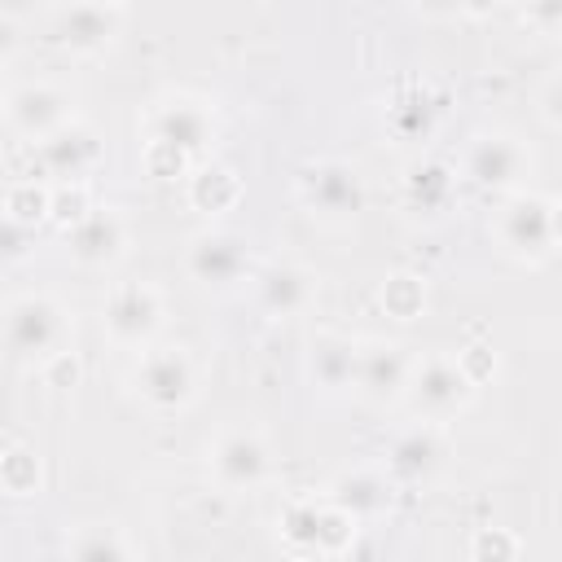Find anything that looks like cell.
<instances>
[{"label":"cell","mask_w":562,"mask_h":562,"mask_svg":"<svg viewBox=\"0 0 562 562\" xmlns=\"http://www.w3.org/2000/svg\"><path fill=\"white\" fill-rule=\"evenodd\" d=\"M70 338V321L66 307L48 294H18L4 312V347L13 360L26 364H48L66 351Z\"/></svg>","instance_id":"6da1fadb"},{"label":"cell","mask_w":562,"mask_h":562,"mask_svg":"<svg viewBox=\"0 0 562 562\" xmlns=\"http://www.w3.org/2000/svg\"><path fill=\"white\" fill-rule=\"evenodd\" d=\"M132 391L158 408V413H176L198 395V373L193 360L180 347H145L132 373Z\"/></svg>","instance_id":"7a4b0ae2"},{"label":"cell","mask_w":562,"mask_h":562,"mask_svg":"<svg viewBox=\"0 0 562 562\" xmlns=\"http://www.w3.org/2000/svg\"><path fill=\"white\" fill-rule=\"evenodd\" d=\"M470 395H474V378H470L465 364L452 360V356H426V360H417L413 373H408V404H413V413L426 417V422L452 417L457 408L470 404Z\"/></svg>","instance_id":"3957f363"},{"label":"cell","mask_w":562,"mask_h":562,"mask_svg":"<svg viewBox=\"0 0 562 562\" xmlns=\"http://www.w3.org/2000/svg\"><path fill=\"white\" fill-rule=\"evenodd\" d=\"M162 294L158 285L149 281H127V285H114L105 294V307H101V329L110 334V342L119 347H149V338L158 334L162 325Z\"/></svg>","instance_id":"277c9868"},{"label":"cell","mask_w":562,"mask_h":562,"mask_svg":"<svg viewBox=\"0 0 562 562\" xmlns=\"http://www.w3.org/2000/svg\"><path fill=\"white\" fill-rule=\"evenodd\" d=\"M149 145L154 154H171L176 162L184 158H198L211 136H215V114L206 110V101H193V97H171L162 101L154 114H149Z\"/></svg>","instance_id":"5b68a950"},{"label":"cell","mask_w":562,"mask_h":562,"mask_svg":"<svg viewBox=\"0 0 562 562\" xmlns=\"http://www.w3.org/2000/svg\"><path fill=\"white\" fill-rule=\"evenodd\" d=\"M299 193L321 220H351L364 211V180L342 158H321L299 176Z\"/></svg>","instance_id":"8992f818"},{"label":"cell","mask_w":562,"mask_h":562,"mask_svg":"<svg viewBox=\"0 0 562 562\" xmlns=\"http://www.w3.org/2000/svg\"><path fill=\"white\" fill-rule=\"evenodd\" d=\"M496 241L514 259H544L553 250V202L536 193H514L496 215Z\"/></svg>","instance_id":"52a82bcc"},{"label":"cell","mask_w":562,"mask_h":562,"mask_svg":"<svg viewBox=\"0 0 562 562\" xmlns=\"http://www.w3.org/2000/svg\"><path fill=\"white\" fill-rule=\"evenodd\" d=\"M123 31V13L119 4H101V0H66L57 4L53 13V44L79 53V57H92V53H105Z\"/></svg>","instance_id":"ba28073f"},{"label":"cell","mask_w":562,"mask_h":562,"mask_svg":"<svg viewBox=\"0 0 562 562\" xmlns=\"http://www.w3.org/2000/svg\"><path fill=\"white\" fill-rule=\"evenodd\" d=\"M4 123L18 132V136H31V140H44L53 136L57 127L75 123V101L70 92H61L57 83H22L4 97Z\"/></svg>","instance_id":"9c48e42d"},{"label":"cell","mask_w":562,"mask_h":562,"mask_svg":"<svg viewBox=\"0 0 562 562\" xmlns=\"http://www.w3.org/2000/svg\"><path fill=\"white\" fill-rule=\"evenodd\" d=\"M272 470V448L259 430H228L211 448V479L224 492H250L268 479Z\"/></svg>","instance_id":"30bf717a"},{"label":"cell","mask_w":562,"mask_h":562,"mask_svg":"<svg viewBox=\"0 0 562 562\" xmlns=\"http://www.w3.org/2000/svg\"><path fill=\"white\" fill-rule=\"evenodd\" d=\"M184 268H189V277H193L198 285L224 290V285H233V281H241V277L250 272L246 237H237V233H228V228H211V233H202V237L189 241Z\"/></svg>","instance_id":"8fae6325"},{"label":"cell","mask_w":562,"mask_h":562,"mask_svg":"<svg viewBox=\"0 0 562 562\" xmlns=\"http://www.w3.org/2000/svg\"><path fill=\"white\" fill-rule=\"evenodd\" d=\"M66 250L83 268H105L127 250V220L114 206H92L75 224H66Z\"/></svg>","instance_id":"7c38bea8"},{"label":"cell","mask_w":562,"mask_h":562,"mask_svg":"<svg viewBox=\"0 0 562 562\" xmlns=\"http://www.w3.org/2000/svg\"><path fill=\"white\" fill-rule=\"evenodd\" d=\"M531 167V154L509 132H487L465 149V176L479 189H514Z\"/></svg>","instance_id":"4fadbf2b"},{"label":"cell","mask_w":562,"mask_h":562,"mask_svg":"<svg viewBox=\"0 0 562 562\" xmlns=\"http://www.w3.org/2000/svg\"><path fill=\"white\" fill-rule=\"evenodd\" d=\"M408 373H413V360H408V351L400 342H364L351 391L364 404H386V400L408 391Z\"/></svg>","instance_id":"5bb4252c"},{"label":"cell","mask_w":562,"mask_h":562,"mask_svg":"<svg viewBox=\"0 0 562 562\" xmlns=\"http://www.w3.org/2000/svg\"><path fill=\"white\" fill-rule=\"evenodd\" d=\"M35 158L44 162L48 176H57V180H79V176L101 158V145H97V136H92L83 123H66V127H57L53 136H44V140L35 145Z\"/></svg>","instance_id":"9a60e30c"},{"label":"cell","mask_w":562,"mask_h":562,"mask_svg":"<svg viewBox=\"0 0 562 562\" xmlns=\"http://www.w3.org/2000/svg\"><path fill=\"white\" fill-rule=\"evenodd\" d=\"M312 272L299 263H268L255 277V299L268 316H299L312 303Z\"/></svg>","instance_id":"2e32d148"},{"label":"cell","mask_w":562,"mask_h":562,"mask_svg":"<svg viewBox=\"0 0 562 562\" xmlns=\"http://www.w3.org/2000/svg\"><path fill=\"white\" fill-rule=\"evenodd\" d=\"M439 461H443V439L435 435V426H413V430H404V435L391 443V452H386V470H391V479H400V483L430 479V474L439 470Z\"/></svg>","instance_id":"e0dca14e"},{"label":"cell","mask_w":562,"mask_h":562,"mask_svg":"<svg viewBox=\"0 0 562 562\" xmlns=\"http://www.w3.org/2000/svg\"><path fill=\"white\" fill-rule=\"evenodd\" d=\"M329 505H338L342 514L351 518H373L391 505V483L386 474L378 470H351V474H338L334 487H329Z\"/></svg>","instance_id":"ac0fdd59"},{"label":"cell","mask_w":562,"mask_h":562,"mask_svg":"<svg viewBox=\"0 0 562 562\" xmlns=\"http://www.w3.org/2000/svg\"><path fill=\"white\" fill-rule=\"evenodd\" d=\"M356 364H360V347L338 338V334H325L312 342V382L321 391H347L356 386Z\"/></svg>","instance_id":"d6986e66"},{"label":"cell","mask_w":562,"mask_h":562,"mask_svg":"<svg viewBox=\"0 0 562 562\" xmlns=\"http://www.w3.org/2000/svg\"><path fill=\"white\" fill-rule=\"evenodd\" d=\"M237 193H241V184H237V176L228 171V167H202L198 176H193V189H189V198H193V206L198 211H228L233 202H237Z\"/></svg>","instance_id":"ffe728a7"},{"label":"cell","mask_w":562,"mask_h":562,"mask_svg":"<svg viewBox=\"0 0 562 562\" xmlns=\"http://www.w3.org/2000/svg\"><path fill=\"white\" fill-rule=\"evenodd\" d=\"M44 215H53V193L44 184H35V180L9 184V193H4V220L35 228V220H44Z\"/></svg>","instance_id":"44dd1931"},{"label":"cell","mask_w":562,"mask_h":562,"mask_svg":"<svg viewBox=\"0 0 562 562\" xmlns=\"http://www.w3.org/2000/svg\"><path fill=\"white\" fill-rule=\"evenodd\" d=\"M0 479H4V492L9 496H31L40 487V465H35V452L26 443H9L4 448V461H0Z\"/></svg>","instance_id":"7402d4cb"},{"label":"cell","mask_w":562,"mask_h":562,"mask_svg":"<svg viewBox=\"0 0 562 562\" xmlns=\"http://www.w3.org/2000/svg\"><path fill=\"white\" fill-rule=\"evenodd\" d=\"M448 189H452V180H448V171H443L439 162H417V167L408 171V198H413V206H422V211H439L443 198H448Z\"/></svg>","instance_id":"603a6c76"},{"label":"cell","mask_w":562,"mask_h":562,"mask_svg":"<svg viewBox=\"0 0 562 562\" xmlns=\"http://www.w3.org/2000/svg\"><path fill=\"white\" fill-rule=\"evenodd\" d=\"M66 553H70V558H88V562H97V558H127L132 544L119 536V527H88L83 536H75V540L66 544Z\"/></svg>","instance_id":"cb8c5ba5"},{"label":"cell","mask_w":562,"mask_h":562,"mask_svg":"<svg viewBox=\"0 0 562 562\" xmlns=\"http://www.w3.org/2000/svg\"><path fill=\"white\" fill-rule=\"evenodd\" d=\"M382 303H386V312H395V316H417V307L426 303V290H422V281L417 277H404V272H395L386 285H382Z\"/></svg>","instance_id":"d4e9b609"},{"label":"cell","mask_w":562,"mask_h":562,"mask_svg":"<svg viewBox=\"0 0 562 562\" xmlns=\"http://www.w3.org/2000/svg\"><path fill=\"white\" fill-rule=\"evenodd\" d=\"M540 119L549 127H562V70H553L540 88Z\"/></svg>","instance_id":"484cf974"},{"label":"cell","mask_w":562,"mask_h":562,"mask_svg":"<svg viewBox=\"0 0 562 562\" xmlns=\"http://www.w3.org/2000/svg\"><path fill=\"white\" fill-rule=\"evenodd\" d=\"M426 18H457L461 13V0H413Z\"/></svg>","instance_id":"4316f807"},{"label":"cell","mask_w":562,"mask_h":562,"mask_svg":"<svg viewBox=\"0 0 562 562\" xmlns=\"http://www.w3.org/2000/svg\"><path fill=\"white\" fill-rule=\"evenodd\" d=\"M31 4L35 0H0V13H4V22H22L31 13Z\"/></svg>","instance_id":"83f0119b"},{"label":"cell","mask_w":562,"mask_h":562,"mask_svg":"<svg viewBox=\"0 0 562 562\" xmlns=\"http://www.w3.org/2000/svg\"><path fill=\"white\" fill-rule=\"evenodd\" d=\"M536 13L553 26H562V0H536Z\"/></svg>","instance_id":"f1b7e54d"},{"label":"cell","mask_w":562,"mask_h":562,"mask_svg":"<svg viewBox=\"0 0 562 562\" xmlns=\"http://www.w3.org/2000/svg\"><path fill=\"white\" fill-rule=\"evenodd\" d=\"M501 0H461V13H470V18H483V13H492Z\"/></svg>","instance_id":"f546056e"},{"label":"cell","mask_w":562,"mask_h":562,"mask_svg":"<svg viewBox=\"0 0 562 562\" xmlns=\"http://www.w3.org/2000/svg\"><path fill=\"white\" fill-rule=\"evenodd\" d=\"M553 246L562 250V198H553Z\"/></svg>","instance_id":"4dcf8cb0"},{"label":"cell","mask_w":562,"mask_h":562,"mask_svg":"<svg viewBox=\"0 0 562 562\" xmlns=\"http://www.w3.org/2000/svg\"><path fill=\"white\" fill-rule=\"evenodd\" d=\"M101 4H119V0H101Z\"/></svg>","instance_id":"1f68e13d"}]
</instances>
